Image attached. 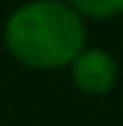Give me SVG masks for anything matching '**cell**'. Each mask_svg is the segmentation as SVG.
<instances>
[{"label": "cell", "mask_w": 123, "mask_h": 126, "mask_svg": "<svg viewBox=\"0 0 123 126\" xmlns=\"http://www.w3.org/2000/svg\"><path fill=\"white\" fill-rule=\"evenodd\" d=\"M5 44L18 62L36 70L69 64L85 49L82 16L59 0H33L8 18Z\"/></svg>", "instance_id": "6da1fadb"}, {"label": "cell", "mask_w": 123, "mask_h": 126, "mask_svg": "<svg viewBox=\"0 0 123 126\" xmlns=\"http://www.w3.org/2000/svg\"><path fill=\"white\" fill-rule=\"evenodd\" d=\"M69 64H72L74 85L85 93L103 95L115 85V75H118L115 62L103 49H82Z\"/></svg>", "instance_id": "7a4b0ae2"}, {"label": "cell", "mask_w": 123, "mask_h": 126, "mask_svg": "<svg viewBox=\"0 0 123 126\" xmlns=\"http://www.w3.org/2000/svg\"><path fill=\"white\" fill-rule=\"evenodd\" d=\"M69 5L80 16L90 18H113L123 13V0H69Z\"/></svg>", "instance_id": "3957f363"}]
</instances>
